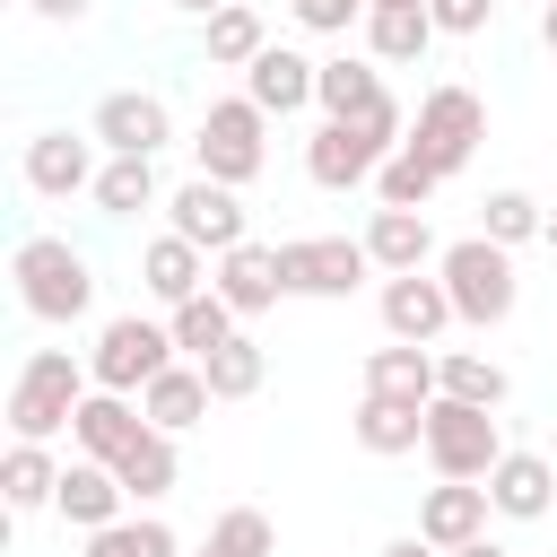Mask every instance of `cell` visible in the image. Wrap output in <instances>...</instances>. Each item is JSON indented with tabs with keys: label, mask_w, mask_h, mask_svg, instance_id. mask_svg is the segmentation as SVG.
Listing matches in <instances>:
<instances>
[{
	"label": "cell",
	"mask_w": 557,
	"mask_h": 557,
	"mask_svg": "<svg viewBox=\"0 0 557 557\" xmlns=\"http://www.w3.org/2000/svg\"><path fill=\"white\" fill-rule=\"evenodd\" d=\"M200 374H209V392H218V400H252V392L270 383V357H261V339H252V331H235L226 348H209V357H200Z\"/></svg>",
	"instance_id": "obj_33"
},
{
	"label": "cell",
	"mask_w": 557,
	"mask_h": 557,
	"mask_svg": "<svg viewBox=\"0 0 557 557\" xmlns=\"http://www.w3.org/2000/svg\"><path fill=\"white\" fill-rule=\"evenodd\" d=\"M287 17H296L305 35H348V26L366 17V0H287Z\"/></svg>",
	"instance_id": "obj_38"
},
{
	"label": "cell",
	"mask_w": 557,
	"mask_h": 557,
	"mask_svg": "<svg viewBox=\"0 0 557 557\" xmlns=\"http://www.w3.org/2000/svg\"><path fill=\"white\" fill-rule=\"evenodd\" d=\"M209 287H218V296H226V305H235L244 322H252V313H270V305L287 296V270H278V244H252V235H244L235 252H218V270H209Z\"/></svg>",
	"instance_id": "obj_13"
},
{
	"label": "cell",
	"mask_w": 557,
	"mask_h": 557,
	"mask_svg": "<svg viewBox=\"0 0 557 557\" xmlns=\"http://www.w3.org/2000/svg\"><path fill=\"white\" fill-rule=\"evenodd\" d=\"M96 148H104L96 131H35L26 157H17V174H26L35 200H70V191H96V165H104Z\"/></svg>",
	"instance_id": "obj_10"
},
{
	"label": "cell",
	"mask_w": 557,
	"mask_h": 557,
	"mask_svg": "<svg viewBox=\"0 0 557 557\" xmlns=\"http://www.w3.org/2000/svg\"><path fill=\"white\" fill-rule=\"evenodd\" d=\"M374 148L348 131V122H313V139H305V174L322 183V191H357V183H374Z\"/></svg>",
	"instance_id": "obj_22"
},
{
	"label": "cell",
	"mask_w": 557,
	"mask_h": 557,
	"mask_svg": "<svg viewBox=\"0 0 557 557\" xmlns=\"http://www.w3.org/2000/svg\"><path fill=\"white\" fill-rule=\"evenodd\" d=\"M444 287H453V313L470 322V331H496V322H513V305H522V278H513V252L496 244V235H461V244H444Z\"/></svg>",
	"instance_id": "obj_3"
},
{
	"label": "cell",
	"mask_w": 557,
	"mask_h": 557,
	"mask_svg": "<svg viewBox=\"0 0 557 557\" xmlns=\"http://www.w3.org/2000/svg\"><path fill=\"white\" fill-rule=\"evenodd\" d=\"M426 17H435L444 35H487V26H496V0H426Z\"/></svg>",
	"instance_id": "obj_39"
},
{
	"label": "cell",
	"mask_w": 557,
	"mask_h": 557,
	"mask_svg": "<svg viewBox=\"0 0 557 557\" xmlns=\"http://www.w3.org/2000/svg\"><path fill=\"white\" fill-rule=\"evenodd\" d=\"M392 87H383V70H374V52L357 61V52H339V61H322V87H313V104H322V122H357V113H374Z\"/></svg>",
	"instance_id": "obj_25"
},
{
	"label": "cell",
	"mask_w": 557,
	"mask_h": 557,
	"mask_svg": "<svg viewBox=\"0 0 557 557\" xmlns=\"http://www.w3.org/2000/svg\"><path fill=\"white\" fill-rule=\"evenodd\" d=\"M435 191H444V174H435L418 148H392V157L374 165V200H383V209H426Z\"/></svg>",
	"instance_id": "obj_35"
},
{
	"label": "cell",
	"mask_w": 557,
	"mask_h": 557,
	"mask_svg": "<svg viewBox=\"0 0 557 557\" xmlns=\"http://www.w3.org/2000/svg\"><path fill=\"white\" fill-rule=\"evenodd\" d=\"M174 9H183V17H209V9H226V0H174Z\"/></svg>",
	"instance_id": "obj_44"
},
{
	"label": "cell",
	"mask_w": 557,
	"mask_h": 557,
	"mask_svg": "<svg viewBox=\"0 0 557 557\" xmlns=\"http://www.w3.org/2000/svg\"><path fill=\"white\" fill-rule=\"evenodd\" d=\"M435 392H444V400H470V409H505L513 374H505L496 357H479V348H444V357H435Z\"/></svg>",
	"instance_id": "obj_28"
},
{
	"label": "cell",
	"mask_w": 557,
	"mask_h": 557,
	"mask_svg": "<svg viewBox=\"0 0 557 557\" xmlns=\"http://www.w3.org/2000/svg\"><path fill=\"white\" fill-rule=\"evenodd\" d=\"M209 400H218V392H209V374H200V357H191V366L174 357V366H165V374H157V383L139 392V409H148V426H165V435H183V426H200V418H209Z\"/></svg>",
	"instance_id": "obj_23"
},
{
	"label": "cell",
	"mask_w": 557,
	"mask_h": 557,
	"mask_svg": "<svg viewBox=\"0 0 557 557\" xmlns=\"http://www.w3.org/2000/svg\"><path fill=\"white\" fill-rule=\"evenodd\" d=\"M366 9H418V0H366Z\"/></svg>",
	"instance_id": "obj_46"
},
{
	"label": "cell",
	"mask_w": 557,
	"mask_h": 557,
	"mask_svg": "<svg viewBox=\"0 0 557 557\" xmlns=\"http://www.w3.org/2000/svg\"><path fill=\"white\" fill-rule=\"evenodd\" d=\"M191 157H200V174H218V183H252L261 165H270V113L252 104V96H218L209 113H200V131H191Z\"/></svg>",
	"instance_id": "obj_5"
},
{
	"label": "cell",
	"mask_w": 557,
	"mask_h": 557,
	"mask_svg": "<svg viewBox=\"0 0 557 557\" xmlns=\"http://www.w3.org/2000/svg\"><path fill=\"white\" fill-rule=\"evenodd\" d=\"M366 392L435 400V348H418V339H383V348H366Z\"/></svg>",
	"instance_id": "obj_26"
},
{
	"label": "cell",
	"mask_w": 557,
	"mask_h": 557,
	"mask_svg": "<svg viewBox=\"0 0 557 557\" xmlns=\"http://www.w3.org/2000/svg\"><path fill=\"white\" fill-rule=\"evenodd\" d=\"M540 244H548V252H557V209H548V235H540Z\"/></svg>",
	"instance_id": "obj_45"
},
{
	"label": "cell",
	"mask_w": 557,
	"mask_h": 557,
	"mask_svg": "<svg viewBox=\"0 0 557 557\" xmlns=\"http://www.w3.org/2000/svg\"><path fill=\"white\" fill-rule=\"evenodd\" d=\"M113 479L131 487V505H165V496H174V479H183V453H174V435H165V426H148V435H139V444L113 461Z\"/></svg>",
	"instance_id": "obj_27"
},
{
	"label": "cell",
	"mask_w": 557,
	"mask_h": 557,
	"mask_svg": "<svg viewBox=\"0 0 557 557\" xmlns=\"http://www.w3.org/2000/svg\"><path fill=\"white\" fill-rule=\"evenodd\" d=\"M366 252H374V270H383V278L444 261V252H435V226H426V209H383V200H374V218H366Z\"/></svg>",
	"instance_id": "obj_21"
},
{
	"label": "cell",
	"mask_w": 557,
	"mask_h": 557,
	"mask_svg": "<svg viewBox=\"0 0 557 557\" xmlns=\"http://www.w3.org/2000/svg\"><path fill=\"white\" fill-rule=\"evenodd\" d=\"M479 235H496L505 252H513V244H540V235H548V209H540L531 191H513V183H505V191H487V200H479Z\"/></svg>",
	"instance_id": "obj_36"
},
{
	"label": "cell",
	"mask_w": 557,
	"mask_h": 557,
	"mask_svg": "<svg viewBox=\"0 0 557 557\" xmlns=\"http://www.w3.org/2000/svg\"><path fill=\"white\" fill-rule=\"evenodd\" d=\"M270 548H278V531H270V513H261V505L218 513V522H209V540H200V557H270Z\"/></svg>",
	"instance_id": "obj_37"
},
{
	"label": "cell",
	"mask_w": 557,
	"mask_h": 557,
	"mask_svg": "<svg viewBox=\"0 0 557 557\" xmlns=\"http://www.w3.org/2000/svg\"><path fill=\"white\" fill-rule=\"evenodd\" d=\"M453 322H461V313H453L444 270H400V278H383V339H418V348H435Z\"/></svg>",
	"instance_id": "obj_11"
},
{
	"label": "cell",
	"mask_w": 557,
	"mask_h": 557,
	"mask_svg": "<svg viewBox=\"0 0 557 557\" xmlns=\"http://www.w3.org/2000/svg\"><path fill=\"white\" fill-rule=\"evenodd\" d=\"M487 479H435L426 496H418V531L435 540V548H461V540H479L487 531Z\"/></svg>",
	"instance_id": "obj_20"
},
{
	"label": "cell",
	"mask_w": 557,
	"mask_h": 557,
	"mask_svg": "<svg viewBox=\"0 0 557 557\" xmlns=\"http://www.w3.org/2000/svg\"><path fill=\"white\" fill-rule=\"evenodd\" d=\"M278 270H287V296L339 305V296L366 287L374 252H366V235H287V244H278Z\"/></svg>",
	"instance_id": "obj_8"
},
{
	"label": "cell",
	"mask_w": 557,
	"mask_h": 557,
	"mask_svg": "<svg viewBox=\"0 0 557 557\" xmlns=\"http://www.w3.org/2000/svg\"><path fill=\"white\" fill-rule=\"evenodd\" d=\"M122 505H131V487L113 479V461H70L61 470V496H52V513L70 522V531H104V522H122Z\"/></svg>",
	"instance_id": "obj_19"
},
{
	"label": "cell",
	"mask_w": 557,
	"mask_h": 557,
	"mask_svg": "<svg viewBox=\"0 0 557 557\" xmlns=\"http://www.w3.org/2000/svg\"><path fill=\"white\" fill-rule=\"evenodd\" d=\"M348 435H357V453H374V461H400V453H418V444H426V400L366 392V400H357V418H348Z\"/></svg>",
	"instance_id": "obj_18"
},
{
	"label": "cell",
	"mask_w": 557,
	"mask_h": 557,
	"mask_svg": "<svg viewBox=\"0 0 557 557\" xmlns=\"http://www.w3.org/2000/svg\"><path fill=\"white\" fill-rule=\"evenodd\" d=\"M165 322H174V348H183V357H209V348H226V339L244 331V313H235V305H226L218 287H200V296H183V305H174Z\"/></svg>",
	"instance_id": "obj_30"
},
{
	"label": "cell",
	"mask_w": 557,
	"mask_h": 557,
	"mask_svg": "<svg viewBox=\"0 0 557 557\" xmlns=\"http://www.w3.org/2000/svg\"><path fill=\"white\" fill-rule=\"evenodd\" d=\"M479 139H487V104H479L461 78H444V87H426V96H418V122H409V139H400V148H418V157L453 183V174L479 157Z\"/></svg>",
	"instance_id": "obj_4"
},
{
	"label": "cell",
	"mask_w": 557,
	"mask_h": 557,
	"mask_svg": "<svg viewBox=\"0 0 557 557\" xmlns=\"http://www.w3.org/2000/svg\"><path fill=\"white\" fill-rule=\"evenodd\" d=\"M183 348H174V322H148V313H113L104 331H96V348H87V374L104 383V392H148L165 366H174Z\"/></svg>",
	"instance_id": "obj_6"
},
{
	"label": "cell",
	"mask_w": 557,
	"mask_h": 557,
	"mask_svg": "<svg viewBox=\"0 0 557 557\" xmlns=\"http://www.w3.org/2000/svg\"><path fill=\"white\" fill-rule=\"evenodd\" d=\"M87 131L104 139V157H157V148L174 139V113H165V96H148V87H113Z\"/></svg>",
	"instance_id": "obj_12"
},
{
	"label": "cell",
	"mask_w": 557,
	"mask_h": 557,
	"mask_svg": "<svg viewBox=\"0 0 557 557\" xmlns=\"http://www.w3.org/2000/svg\"><path fill=\"white\" fill-rule=\"evenodd\" d=\"M261 44H270V26H261L252 0H226V9L200 17V52H209V70H252Z\"/></svg>",
	"instance_id": "obj_24"
},
{
	"label": "cell",
	"mask_w": 557,
	"mask_h": 557,
	"mask_svg": "<svg viewBox=\"0 0 557 557\" xmlns=\"http://www.w3.org/2000/svg\"><path fill=\"white\" fill-rule=\"evenodd\" d=\"M26 9H35V17H52V26H78L96 0H26Z\"/></svg>",
	"instance_id": "obj_40"
},
{
	"label": "cell",
	"mask_w": 557,
	"mask_h": 557,
	"mask_svg": "<svg viewBox=\"0 0 557 557\" xmlns=\"http://www.w3.org/2000/svg\"><path fill=\"white\" fill-rule=\"evenodd\" d=\"M487 505H496L505 522H548V513H557V461H548V453H505V461L487 470Z\"/></svg>",
	"instance_id": "obj_16"
},
{
	"label": "cell",
	"mask_w": 557,
	"mask_h": 557,
	"mask_svg": "<svg viewBox=\"0 0 557 557\" xmlns=\"http://www.w3.org/2000/svg\"><path fill=\"white\" fill-rule=\"evenodd\" d=\"M209 270H218V252H200V244H191V235H174V226L139 252V287H148L165 313H174L183 296H200V287H209Z\"/></svg>",
	"instance_id": "obj_17"
},
{
	"label": "cell",
	"mask_w": 557,
	"mask_h": 557,
	"mask_svg": "<svg viewBox=\"0 0 557 557\" xmlns=\"http://www.w3.org/2000/svg\"><path fill=\"white\" fill-rule=\"evenodd\" d=\"M540 44L557 52V0H540Z\"/></svg>",
	"instance_id": "obj_43"
},
{
	"label": "cell",
	"mask_w": 557,
	"mask_h": 557,
	"mask_svg": "<svg viewBox=\"0 0 557 557\" xmlns=\"http://www.w3.org/2000/svg\"><path fill=\"white\" fill-rule=\"evenodd\" d=\"M435 35H444V26L426 17V0H418V9H366V52L392 61V70H400V61H426Z\"/></svg>",
	"instance_id": "obj_29"
},
{
	"label": "cell",
	"mask_w": 557,
	"mask_h": 557,
	"mask_svg": "<svg viewBox=\"0 0 557 557\" xmlns=\"http://www.w3.org/2000/svg\"><path fill=\"white\" fill-rule=\"evenodd\" d=\"M9 278H17V305L35 322H87V305H96V270L70 235H26L9 252Z\"/></svg>",
	"instance_id": "obj_1"
},
{
	"label": "cell",
	"mask_w": 557,
	"mask_h": 557,
	"mask_svg": "<svg viewBox=\"0 0 557 557\" xmlns=\"http://www.w3.org/2000/svg\"><path fill=\"white\" fill-rule=\"evenodd\" d=\"M87 392H96L87 357H70V348H35V357L17 366V383H9V435H26V444L70 435V418H78Z\"/></svg>",
	"instance_id": "obj_2"
},
{
	"label": "cell",
	"mask_w": 557,
	"mask_h": 557,
	"mask_svg": "<svg viewBox=\"0 0 557 557\" xmlns=\"http://www.w3.org/2000/svg\"><path fill=\"white\" fill-rule=\"evenodd\" d=\"M87 200H96L104 218H139V209H157V157H104Z\"/></svg>",
	"instance_id": "obj_32"
},
{
	"label": "cell",
	"mask_w": 557,
	"mask_h": 557,
	"mask_svg": "<svg viewBox=\"0 0 557 557\" xmlns=\"http://www.w3.org/2000/svg\"><path fill=\"white\" fill-rule=\"evenodd\" d=\"M313 87H322V61H305L296 44H261V61L244 70V96H252L270 122H278V113H305Z\"/></svg>",
	"instance_id": "obj_15"
},
{
	"label": "cell",
	"mask_w": 557,
	"mask_h": 557,
	"mask_svg": "<svg viewBox=\"0 0 557 557\" xmlns=\"http://www.w3.org/2000/svg\"><path fill=\"white\" fill-rule=\"evenodd\" d=\"M139 435H148V409H139L131 392H104V383H96V392L78 400V418H70V444H78L87 461H122Z\"/></svg>",
	"instance_id": "obj_14"
},
{
	"label": "cell",
	"mask_w": 557,
	"mask_h": 557,
	"mask_svg": "<svg viewBox=\"0 0 557 557\" xmlns=\"http://www.w3.org/2000/svg\"><path fill=\"white\" fill-rule=\"evenodd\" d=\"M444 557H513V548H505V540H487V531H479V540H461V548H444Z\"/></svg>",
	"instance_id": "obj_42"
},
{
	"label": "cell",
	"mask_w": 557,
	"mask_h": 557,
	"mask_svg": "<svg viewBox=\"0 0 557 557\" xmlns=\"http://www.w3.org/2000/svg\"><path fill=\"white\" fill-rule=\"evenodd\" d=\"M426 461H435V479H487L513 444H505V426H496V409H470V400H426V444H418Z\"/></svg>",
	"instance_id": "obj_7"
},
{
	"label": "cell",
	"mask_w": 557,
	"mask_h": 557,
	"mask_svg": "<svg viewBox=\"0 0 557 557\" xmlns=\"http://www.w3.org/2000/svg\"><path fill=\"white\" fill-rule=\"evenodd\" d=\"M87 557H183V540H174V522H157V513H122V522L87 531Z\"/></svg>",
	"instance_id": "obj_34"
},
{
	"label": "cell",
	"mask_w": 557,
	"mask_h": 557,
	"mask_svg": "<svg viewBox=\"0 0 557 557\" xmlns=\"http://www.w3.org/2000/svg\"><path fill=\"white\" fill-rule=\"evenodd\" d=\"M383 557H444L426 531H400V540H383Z\"/></svg>",
	"instance_id": "obj_41"
},
{
	"label": "cell",
	"mask_w": 557,
	"mask_h": 557,
	"mask_svg": "<svg viewBox=\"0 0 557 557\" xmlns=\"http://www.w3.org/2000/svg\"><path fill=\"white\" fill-rule=\"evenodd\" d=\"M61 470H70V461H52V444H26V435H17L9 461H0V496H9L17 513H35V505L61 496Z\"/></svg>",
	"instance_id": "obj_31"
},
{
	"label": "cell",
	"mask_w": 557,
	"mask_h": 557,
	"mask_svg": "<svg viewBox=\"0 0 557 557\" xmlns=\"http://www.w3.org/2000/svg\"><path fill=\"white\" fill-rule=\"evenodd\" d=\"M165 226H174V235H191L200 252H235V244L252 235V218H244V191H235V183H218V174H191V183H174V191H165Z\"/></svg>",
	"instance_id": "obj_9"
}]
</instances>
